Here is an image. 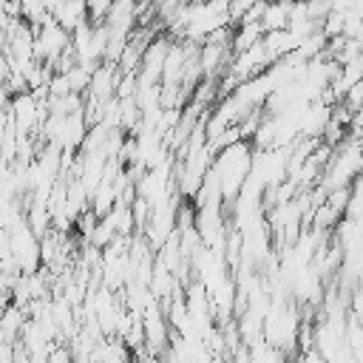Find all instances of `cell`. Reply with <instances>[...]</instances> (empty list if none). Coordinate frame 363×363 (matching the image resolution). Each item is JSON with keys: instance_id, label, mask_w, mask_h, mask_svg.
<instances>
[{"instance_id": "6da1fadb", "label": "cell", "mask_w": 363, "mask_h": 363, "mask_svg": "<svg viewBox=\"0 0 363 363\" xmlns=\"http://www.w3.org/2000/svg\"><path fill=\"white\" fill-rule=\"evenodd\" d=\"M289 6L292 3H281V0H267V9L261 14V28L272 31V28H286L289 26Z\"/></svg>"}, {"instance_id": "7a4b0ae2", "label": "cell", "mask_w": 363, "mask_h": 363, "mask_svg": "<svg viewBox=\"0 0 363 363\" xmlns=\"http://www.w3.org/2000/svg\"><path fill=\"white\" fill-rule=\"evenodd\" d=\"M111 6H113V0H85L88 20H91V23H105V17H108Z\"/></svg>"}]
</instances>
